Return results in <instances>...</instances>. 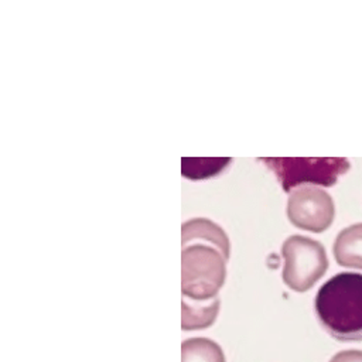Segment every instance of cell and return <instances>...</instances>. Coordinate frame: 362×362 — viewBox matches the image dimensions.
Listing matches in <instances>:
<instances>
[{"label":"cell","instance_id":"6da1fadb","mask_svg":"<svg viewBox=\"0 0 362 362\" xmlns=\"http://www.w3.org/2000/svg\"><path fill=\"white\" fill-rule=\"evenodd\" d=\"M315 314L324 329L338 341H362V274L339 273L315 296Z\"/></svg>","mask_w":362,"mask_h":362},{"label":"cell","instance_id":"7a4b0ae2","mask_svg":"<svg viewBox=\"0 0 362 362\" xmlns=\"http://www.w3.org/2000/svg\"><path fill=\"white\" fill-rule=\"evenodd\" d=\"M229 255L219 246L192 240L182 245L181 252V291L191 301H211L216 298L226 277Z\"/></svg>","mask_w":362,"mask_h":362},{"label":"cell","instance_id":"3957f363","mask_svg":"<svg viewBox=\"0 0 362 362\" xmlns=\"http://www.w3.org/2000/svg\"><path fill=\"white\" fill-rule=\"evenodd\" d=\"M281 255L284 257L283 281L298 293L311 288L328 269L324 246L301 235L290 236L281 246Z\"/></svg>","mask_w":362,"mask_h":362},{"label":"cell","instance_id":"277c9868","mask_svg":"<svg viewBox=\"0 0 362 362\" xmlns=\"http://www.w3.org/2000/svg\"><path fill=\"white\" fill-rule=\"evenodd\" d=\"M262 161L276 174L284 191L311 182L331 187L349 170L345 158H269Z\"/></svg>","mask_w":362,"mask_h":362},{"label":"cell","instance_id":"5b68a950","mask_svg":"<svg viewBox=\"0 0 362 362\" xmlns=\"http://www.w3.org/2000/svg\"><path fill=\"white\" fill-rule=\"evenodd\" d=\"M287 216L294 226L318 233L329 228L334 221V201L324 189L303 187L288 197Z\"/></svg>","mask_w":362,"mask_h":362},{"label":"cell","instance_id":"8992f818","mask_svg":"<svg viewBox=\"0 0 362 362\" xmlns=\"http://www.w3.org/2000/svg\"><path fill=\"white\" fill-rule=\"evenodd\" d=\"M334 256L338 264L362 270V223L351 225L338 233Z\"/></svg>","mask_w":362,"mask_h":362},{"label":"cell","instance_id":"52a82bcc","mask_svg":"<svg viewBox=\"0 0 362 362\" xmlns=\"http://www.w3.org/2000/svg\"><path fill=\"white\" fill-rule=\"evenodd\" d=\"M181 304V327L185 331L209 327L219 311V298L211 301H191L182 297Z\"/></svg>","mask_w":362,"mask_h":362},{"label":"cell","instance_id":"ba28073f","mask_svg":"<svg viewBox=\"0 0 362 362\" xmlns=\"http://www.w3.org/2000/svg\"><path fill=\"white\" fill-rule=\"evenodd\" d=\"M192 240H204V242L214 243L229 255V240L226 233L216 223L208 219L197 218L182 225L181 243L184 245Z\"/></svg>","mask_w":362,"mask_h":362},{"label":"cell","instance_id":"9c48e42d","mask_svg":"<svg viewBox=\"0 0 362 362\" xmlns=\"http://www.w3.org/2000/svg\"><path fill=\"white\" fill-rule=\"evenodd\" d=\"M181 362H225L218 344L208 338H189L181 345Z\"/></svg>","mask_w":362,"mask_h":362},{"label":"cell","instance_id":"30bf717a","mask_svg":"<svg viewBox=\"0 0 362 362\" xmlns=\"http://www.w3.org/2000/svg\"><path fill=\"white\" fill-rule=\"evenodd\" d=\"M229 163V158H182L181 173L187 178L201 180L221 173Z\"/></svg>","mask_w":362,"mask_h":362},{"label":"cell","instance_id":"8fae6325","mask_svg":"<svg viewBox=\"0 0 362 362\" xmlns=\"http://www.w3.org/2000/svg\"><path fill=\"white\" fill-rule=\"evenodd\" d=\"M329 362H362V351L348 349L341 351L331 358Z\"/></svg>","mask_w":362,"mask_h":362}]
</instances>
